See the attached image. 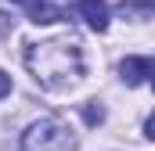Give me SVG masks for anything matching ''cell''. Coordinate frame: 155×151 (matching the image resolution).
<instances>
[{"mask_svg": "<svg viewBox=\"0 0 155 151\" xmlns=\"http://www.w3.org/2000/svg\"><path fill=\"white\" fill-rule=\"evenodd\" d=\"M152 86H155V69H152Z\"/></svg>", "mask_w": 155, "mask_h": 151, "instance_id": "cell-11", "label": "cell"}, {"mask_svg": "<svg viewBox=\"0 0 155 151\" xmlns=\"http://www.w3.org/2000/svg\"><path fill=\"white\" fill-rule=\"evenodd\" d=\"M25 65L36 76L40 86L47 90H61L69 83H76L83 76V47L76 40H47V43H29L25 50Z\"/></svg>", "mask_w": 155, "mask_h": 151, "instance_id": "cell-1", "label": "cell"}, {"mask_svg": "<svg viewBox=\"0 0 155 151\" xmlns=\"http://www.w3.org/2000/svg\"><path fill=\"white\" fill-rule=\"evenodd\" d=\"M15 4H22V7H25V11H29V7H36L40 0H15Z\"/></svg>", "mask_w": 155, "mask_h": 151, "instance_id": "cell-10", "label": "cell"}, {"mask_svg": "<svg viewBox=\"0 0 155 151\" xmlns=\"http://www.w3.org/2000/svg\"><path fill=\"white\" fill-rule=\"evenodd\" d=\"M144 137H148V140H155V112L148 115V122H144Z\"/></svg>", "mask_w": 155, "mask_h": 151, "instance_id": "cell-9", "label": "cell"}, {"mask_svg": "<svg viewBox=\"0 0 155 151\" xmlns=\"http://www.w3.org/2000/svg\"><path fill=\"white\" fill-rule=\"evenodd\" d=\"M152 69H155V58H126V61L119 65L126 86H137L141 79H152Z\"/></svg>", "mask_w": 155, "mask_h": 151, "instance_id": "cell-4", "label": "cell"}, {"mask_svg": "<svg viewBox=\"0 0 155 151\" xmlns=\"http://www.w3.org/2000/svg\"><path fill=\"white\" fill-rule=\"evenodd\" d=\"M61 18V7H54V4H47V0H40L36 7H29V22H36V25H51V22H58Z\"/></svg>", "mask_w": 155, "mask_h": 151, "instance_id": "cell-6", "label": "cell"}, {"mask_svg": "<svg viewBox=\"0 0 155 151\" xmlns=\"http://www.w3.org/2000/svg\"><path fill=\"white\" fill-rule=\"evenodd\" d=\"M22 151H76V137L61 119L47 115L22 133Z\"/></svg>", "mask_w": 155, "mask_h": 151, "instance_id": "cell-2", "label": "cell"}, {"mask_svg": "<svg viewBox=\"0 0 155 151\" xmlns=\"http://www.w3.org/2000/svg\"><path fill=\"white\" fill-rule=\"evenodd\" d=\"M83 122H87V126H101V122H105V108H101L97 101H87V104H83Z\"/></svg>", "mask_w": 155, "mask_h": 151, "instance_id": "cell-7", "label": "cell"}, {"mask_svg": "<svg viewBox=\"0 0 155 151\" xmlns=\"http://www.w3.org/2000/svg\"><path fill=\"white\" fill-rule=\"evenodd\" d=\"M7 94H11V76L0 69V97H7Z\"/></svg>", "mask_w": 155, "mask_h": 151, "instance_id": "cell-8", "label": "cell"}, {"mask_svg": "<svg viewBox=\"0 0 155 151\" xmlns=\"http://www.w3.org/2000/svg\"><path fill=\"white\" fill-rule=\"evenodd\" d=\"M76 11L83 14V22H87L94 33H105V29H108V4H105V0H79Z\"/></svg>", "mask_w": 155, "mask_h": 151, "instance_id": "cell-3", "label": "cell"}, {"mask_svg": "<svg viewBox=\"0 0 155 151\" xmlns=\"http://www.w3.org/2000/svg\"><path fill=\"white\" fill-rule=\"evenodd\" d=\"M119 11L126 18H155V0H123Z\"/></svg>", "mask_w": 155, "mask_h": 151, "instance_id": "cell-5", "label": "cell"}]
</instances>
